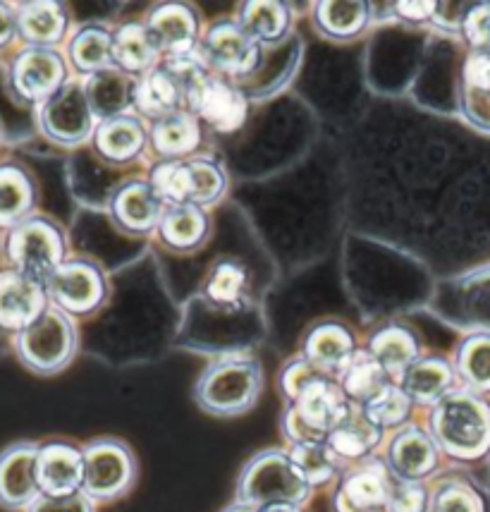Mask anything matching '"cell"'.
Listing matches in <instances>:
<instances>
[{"label": "cell", "mask_w": 490, "mask_h": 512, "mask_svg": "<svg viewBox=\"0 0 490 512\" xmlns=\"http://www.w3.org/2000/svg\"><path fill=\"white\" fill-rule=\"evenodd\" d=\"M409 410H412V398L397 386L383 388L376 398L366 402V414L376 426L402 424L409 417Z\"/></svg>", "instance_id": "obj_39"}, {"label": "cell", "mask_w": 490, "mask_h": 512, "mask_svg": "<svg viewBox=\"0 0 490 512\" xmlns=\"http://www.w3.org/2000/svg\"><path fill=\"white\" fill-rule=\"evenodd\" d=\"M464 34L476 51H490V3L474 5L464 17Z\"/></svg>", "instance_id": "obj_42"}, {"label": "cell", "mask_w": 490, "mask_h": 512, "mask_svg": "<svg viewBox=\"0 0 490 512\" xmlns=\"http://www.w3.org/2000/svg\"><path fill=\"white\" fill-rule=\"evenodd\" d=\"M318 27L323 32L345 39V36L359 34L369 22V8L364 3H323L316 8Z\"/></svg>", "instance_id": "obj_37"}, {"label": "cell", "mask_w": 490, "mask_h": 512, "mask_svg": "<svg viewBox=\"0 0 490 512\" xmlns=\"http://www.w3.org/2000/svg\"><path fill=\"white\" fill-rule=\"evenodd\" d=\"M151 185L165 204L201 209L223 194L225 175L223 168L211 158L189 156L158 163L151 173Z\"/></svg>", "instance_id": "obj_2"}, {"label": "cell", "mask_w": 490, "mask_h": 512, "mask_svg": "<svg viewBox=\"0 0 490 512\" xmlns=\"http://www.w3.org/2000/svg\"><path fill=\"white\" fill-rule=\"evenodd\" d=\"M63 77V60L44 48L24 53L15 65V84L27 99H51L63 84Z\"/></svg>", "instance_id": "obj_20"}, {"label": "cell", "mask_w": 490, "mask_h": 512, "mask_svg": "<svg viewBox=\"0 0 490 512\" xmlns=\"http://www.w3.org/2000/svg\"><path fill=\"white\" fill-rule=\"evenodd\" d=\"M242 29L256 41H278L287 32L290 10L280 3H249L240 15Z\"/></svg>", "instance_id": "obj_34"}, {"label": "cell", "mask_w": 490, "mask_h": 512, "mask_svg": "<svg viewBox=\"0 0 490 512\" xmlns=\"http://www.w3.org/2000/svg\"><path fill=\"white\" fill-rule=\"evenodd\" d=\"M153 149L158 154L175 161V158H189L201 142V130L194 113H173L153 123L151 130Z\"/></svg>", "instance_id": "obj_25"}, {"label": "cell", "mask_w": 490, "mask_h": 512, "mask_svg": "<svg viewBox=\"0 0 490 512\" xmlns=\"http://www.w3.org/2000/svg\"><path fill=\"white\" fill-rule=\"evenodd\" d=\"M433 512H486V501L474 486L464 481H447L436 493Z\"/></svg>", "instance_id": "obj_41"}, {"label": "cell", "mask_w": 490, "mask_h": 512, "mask_svg": "<svg viewBox=\"0 0 490 512\" xmlns=\"http://www.w3.org/2000/svg\"><path fill=\"white\" fill-rule=\"evenodd\" d=\"M306 496L309 484L292 465L290 455L283 453H263L251 460L240 481V501L244 505H297Z\"/></svg>", "instance_id": "obj_4"}, {"label": "cell", "mask_w": 490, "mask_h": 512, "mask_svg": "<svg viewBox=\"0 0 490 512\" xmlns=\"http://www.w3.org/2000/svg\"><path fill=\"white\" fill-rule=\"evenodd\" d=\"M201 56L208 67L228 75H244L259 65V41L244 32L240 22H218L208 29Z\"/></svg>", "instance_id": "obj_9"}, {"label": "cell", "mask_w": 490, "mask_h": 512, "mask_svg": "<svg viewBox=\"0 0 490 512\" xmlns=\"http://www.w3.org/2000/svg\"><path fill=\"white\" fill-rule=\"evenodd\" d=\"M161 237L165 245L175 249H194L204 242L208 221L199 206H173L163 213Z\"/></svg>", "instance_id": "obj_30"}, {"label": "cell", "mask_w": 490, "mask_h": 512, "mask_svg": "<svg viewBox=\"0 0 490 512\" xmlns=\"http://www.w3.org/2000/svg\"><path fill=\"white\" fill-rule=\"evenodd\" d=\"M70 56L82 72L110 70L113 65V36L101 27H87L75 36L70 46Z\"/></svg>", "instance_id": "obj_32"}, {"label": "cell", "mask_w": 490, "mask_h": 512, "mask_svg": "<svg viewBox=\"0 0 490 512\" xmlns=\"http://www.w3.org/2000/svg\"><path fill=\"white\" fill-rule=\"evenodd\" d=\"M457 371L471 393H490V335H471L459 347Z\"/></svg>", "instance_id": "obj_33"}, {"label": "cell", "mask_w": 490, "mask_h": 512, "mask_svg": "<svg viewBox=\"0 0 490 512\" xmlns=\"http://www.w3.org/2000/svg\"><path fill=\"white\" fill-rule=\"evenodd\" d=\"M146 132L142 123L132 115H115L103 120L96 130V146L108 161L125 163L142 151Z\"/></svg>", "instance_id": "obj_27"}, {"label": "cell", "mask_w": 490, "mask_h": 512, "mask_svg": "<svg viewBox=\"0 0 490 512\" xmlns=\"http://www.w3.org/2000/svg\"><path fill=\"white\" fill-rule=\"evenodd\" d=\"M163 204L151 182H130L115 194L113 216L130 233H149L163 221Z\"/></svg>", "instance_id": "obj_18"}, {"label": "cell", "mask_w": 490, "mask_h": 512, "mask_svg": "<svg viewBox=\"0 0 490 512\" xmlns=\"http://www.w3.org/2000/svg\"><path fill=\"white\" fill-rule=\"evenodd\" d=\"M132 457L120 443L98 441L84 450V493L89 498H113L130 486Z\"/></svg>", "instance_id": "obj_8"}, {"label": "cell", "mask_w": 490, "mask_h": 512, "mask_svg": "<svg viewBox=\"0 0 490 512\" xmlns=\"http://www.w3.org/2000/svg\"><path fill=\"white\" fill-rule=\"evenodd\" d=\"M428 503V496L424 486L416 481H404V484L392 486L388 512H424Z\"/></svg>", "instance_id": "obj_43"}, {"label": "cell", "mask_w": 490, "mask_h": 512, "mask_svg": "<svg viewBox=\"0 0 490 512\" xmlns=\"http://www.w3.org/2000/svg\"><path fill=\"white\" fill-rule=\"evenodd\" d=\"M290 460L309 486L323 484V481H328L335 474V469H338V455L330 450L326 441L297 443L290 453Z\"/></svg>", "instance_id": "obj_36"}, {"label": "cell", "mask_w": 490, "mask_h": 512, "mask_svg": "<svg viewBox=\"0 0 490 512\" xmlns=\"http://www.w3.org/2000/svg\"><path fill=\"white\" fill-rule=\"evenodd\" d=\"M455 371L445 359L428 357L416 362L404 371V393L416 402H440L450 393Z\"/></svg>", "instance_id": "obj_28"}, {"label": "cell", "mask_w": 490, "mask_h": 512, "mask_svg": "<svg viewBox=\"0 0 490 512\" xmlns=\"http://www.w3.org/2000/svg\"><path fill=\"white\" fill-rule=\"evenodd\" d=\"M39 448L15 446L0 455V503L8 508L32 505L41 496L36 484Z\"/></svg>", "instance_id": "obj_14"}, {"label": "cell", "mask_w": 490, "mask_h": 512, "mask_svg": "<svg viewBox=\"0 0 490 512\" xmlns=\"http://www.w3.org/2000/svg\"><path fill=\"white\" fill-rule=\"evenodd\" d=\"M75 333L58 309H46L20 335V355L36 371H55L70 362Z\"/></svg>", "instance_id": "obj_6"}, {"label": "cell", "mask_w": 490, "mask_h": 512, "mask_svg": "<svg viewBox=\"0 0 490 512\" xmlns=\"http://www.w3.org/2000/svg\"><path fill=\"white\" fill-rule=\"evenodd\" d=\"M158 56L161 48L144 24H125L113 34V63L125 75H137V72L146 75L153 70Z\"/></svg>", "instance_id": "obj_22"}, {"label": "cell", "mask_w": 490, "mask_h": 512, "mask_svg": "<svg viewBox=\"0 0 490 512\" xmlns=\"http://www.w3.org/2000/svg\"><path fill=\"white\" fill-rule=\"evenodd\" d=\"M29 512H94L87 493L72 496H39L29 505Z\"/></svg>", "instance_id": "obj_44"}, {"label": "cell", "mask_w": 490, "mask_h": 512, "mask_svg": "<svg viewBox=\"0 0 490 512\" xmlns=\"http://www.w3.org/2000/svg\"><path fill=\"white\" fill-rule=\"evenodd\" d=\"M44 312V292L36 280L24 273H0V326L24 331Z\"/></svg>", "instance_id": "obj_15"}, {"label": "cell", "mask_w": 490, "mask_h": 512, "mask_svg": "<svg viewBox=\"0 0 490 512\" xmlns=\"http://www.w3.org/2000/svg\"><path fill=\"white\" fill-rule=\"evenodd\" d=\"M149 32L161 51L168 56H180V53L194 51V39H196V15L187 5H161L151 12L149 17Z\"/></svg>", "instance_id": "obj_19"}, {"label": "cell", "mask_w": 490, "mask_h": 512, "mask_svg": "<svg viewBox=\"0 0 490 512\" xmlns=\"http://www.w3.org/2000/svg\"><path fill=\"white\" fill-rule=\"evenodd\" d=\"M134 106L139 113L149 115L153 120L168 118V115L180 113L182 106H189V96L168 67H153L151 72L139 79L134 87Z\"/></svg>", "instance_id": "obj_17"}, {"label": "cell", "mask_w": 490, "mask_h": 512, "mask_svg": "<svg viewBox=\"0 0 490 512\" xmlns=\"http://www.w3.org/2000/svg\"><path fill=\"white\" fill-rule=\"evenodd\" d=\"M48 288H51V295L58 302V307L75 314L96 309L103 295H106V283H103L101 271L96 266L84 264V261L60 266L48 278Z\"/></svg>", "instance_id": "obj_11"}, {"label": "cell", "mask_w": 490, "mask_h": 512, "mask_svg": "<svg viewBox=\"0 0 490 512\" xmlns=\"http://www.w3.org/2000/svg\"><path fill=\"white\" fill-rule=\"evenodd\" d=\"M436 12L431 3H402L397 5V15L404 17V20H412V22H421L428 20V17Z\"/></svg>", "instance_id": "obj_47"}, {"label": "cell", "mask_w": 490, "mask_h": 512, "mask_svg": "<svg viewBox=\"0 0 490 512\" xmlns=\"http://www.w3.org/2000/svg\"><path fill=\"white\" fill-rule=\"evenodd\" d=\"M378 441H381V426L371 422L366 410L361 412L359 407H352L326 443L338 457L359 460V457L369 455L378 446Z\"/></svg>", "instance_id": "obj_26"}, {"label": "cell", "mask_w": 490, "mask_h": 512, "mask_svg": "<svg viewBox=\"0 0 490 512\" xmlns=\"http://www.w3.org/2000/svg\"><path fill=\"white\" fill-rule=\"evenodd\" d=\"M316 376H321V371H318L316 367H311V364L306 362V359L292 362L290 367L283 371V388H285V393L294 400L299 393H302V388L306 386V383L314 381Z\"/></svg>", "instance_id": "obj_45"}, {"label": "cell", "mask_w": 490, "mask_h": 512, "mask_svg": "<svg viewBox=\"0 0 490 512\" xmlns=\"http://www.w3.org/2000/svg\"><path fill=\"white\" fill-rule=\"evenodd\" d=\"M349 402L342 386L326 376H316L306 383L302 393L294 398V407L287 414V434L297 443L328 441V436L338 429V424L347 417Z\"/></svg>", "instance_id": "obj_3"}, {"label": "cell", "mask_w": 490, "mask_h": 512, "mask_svg": "<svg viewBox=\"0 0 490 512\" xmlns=\"http://www.w3.org/2000/svg\"><path fill=\"white\" fill-rule=\"evenodd\" d=\"M247 292V271L237 261H220L206 283V297L220 307H235Z\"/></svg>", "instance_id": "obj_38"}, {"label": "cell", "mask_w": 490, "mask_h": 512, "mask_svg": "<svg viewBox=\"0 0 490 512\" xmlns=\"http://www.w3.org/2000/svg\"><path fill=\"white\" fill-rule=\"evenodd\" d=\"M392 484L381 465H366L347 474L338 491V512H378L388 508Z\"/></svg>", "instance_id": "obj_16"}, {"label": "cell", "mask_w": 490, "mask_h": 512, "mask_svg": "<svg viewBox=\"0 0 490 512\" xmlns=\"http://www.w3.org/2000/svg\"><path fill=\"white\" fill-rule=\"evenodd\" d=\"M390 465L397 477L419 481L438 465L436 441L419 429H404L390 446Z\"/></svg>", "instance_id": "obj_21"}, {"label": "cell", "mask_w": 490, "mask_h": 512, "mask_svg": "<svg viewBox=\"0 0 490 512\" xmlns=\"http://www.w3.org/2000/svg\"><path fill=\"white\" fill-rule=\"evenodd\" d=\"M12 32H15V17L5 5H0V44H5Z\"/></svg>", "instance_id": "obj_48"}, {"label": "cell", "mask_w": 490, "mask_h": 512, "mask_svg": "<svg viewBox=\"0 0 490 512\" xmlns=\"http://www.w3.org/2000/svg\"><path fill=\"white\" fill-rule=\"evenodd\" d=\"M134 87L137 84L132 82L130 75H125L122 70H103L91 75L87 84V99L91 103V111H94V118L108 120L115 118V115H125L127 106L134 103Z\"/></svg>", "instance_id": "obj_23"}, {"label": "cell", "mask_w": 490, "mask_h": 512, "mask_svg": "<svg viewBox=\"0 0 490 512\" xmlns=\"http://www.w3.org/2000/svg\"><path fill=\"white\" fill-rule=\"evenodd\" d=\"M259 512H299V508H297V505L280 503V505H268V508H261Z\"/></svg>", "instance_id": "obj_49"}, {"label": "cell", "mask_w": 490, "mask_h": 512, "mask_svg": "<svg viewBox=\"0 0 490 512\" xmlns=\"http://www.w3.org/2000/svg\"><path fill=\"white\" fill-rule=\"evenodd\" d=\"M192 111L220 132L237 130L247 118V99L228 79L208 77L192 99Z\"/></svg>", "instance_id": "obj_13"}, {"label": "cell", "mask_w": 490, "mask_h": 512, "mask_svg": "<svg viewBox=\"0 0 490 512\" xmlns=\"http://www.w3.org/2000/svg\"><path fill=\"white\" fill-rule=\"evenodd\" d=\"M340 386L349 398L369 402L383 388L390 386L388 371L381 367V362L371 352H354L345 367L340 369Z\"/></svg>", "instance_id": "obj_29"}, {"label": "cell", "mask_w": 490, "mask_h": 512, "mask_svg": "<svg viewBox=\"0 0 490 512\" xmlns=\"http://www.w3.org/2000/svg\"><path fill=\"white\" fill-rule=\"evenodd\" d=\"M371 355L381 362V367L392 374H404L419 357V345H416L414 335L404 328H383L373 335L371 340Z\"/></svg>", "instance_id": "obj_31"}, {"label": "cell", "mask_w": 490, "mask_h": 512, "mask_svg": "<svg viewBox=\"0 0 490 512\" xmlns=\"http://www.w3.org/2000/svg\"><path fill=\"white\" fill-rule=\"evenodd\" d=\"M232 512H247V510H232Z\"/></svg>", "instance_id": "obj_50"}, {"label": "cell", "mask_w": 490, "mask_h": 512, "mask_svg": "<svg viewBox=\"0 0 490 512\" xmlns=\"http://www.w3.org/2000/svg\"><path fill=\"white\" fill-rule=\"evenodd\" d=\"M306 362L316 367L321 374L326 371H338L345 367L347 359L354 355V340L347 333V328L338 323H323L309 333L304 345Z\"/></svg>", "instance_id": "obj_24"}, {"label": "cell", "mask_w": 490, "mask_h": 512, "mask_svg": "<svg viewBox=\"0 0 490 512\" xmlns=\"http://www.w3.org/2000/svg\"><path fill=\"white\" fill-rule=\"evenodd\" d=\"M436 446L457 460H479L490 453V402L471 390L447 393L431 414Z\"/></svg>", "instance_id": "obj_1"}, {"label": "cell", "mask_w": 490, "mask_h": 512, "mask_svg": "<svg viewBox=\"0 0 490 512\" xmlns=\"http://www.w3.org/2000/svg\"><path fill=\"white\" fill-rule=\"evenodd\" d=\"M36 484L41 496H72L84 484V453L67 443H48L36 455Z\"/></svg>", "instance_id": "obj_12"}, {"label": "cell", "mask_w": 490, "mask_h": 512, "mask_svg": "<svg viewBox=\"0 0 490 512\" xmlns=\"http://www.w3.org/2000/svg\"><path fill=\"white\" fill-rule=\"evenodd\" d=\"M261 393V371L249 359H225L206 369L196 386L201 407L216 414L249 410Z\"/></svg>", "instance_id": "obj_5"}, {"label": "cell", "mask_w": 490, "mask_h": 512, "mask_svg": "<svg viewBox=\"0 0 490 512\" xmlns=\"http://www.w3.org/2000/svg\"><path fill=\"white\" fill-rule=\"evenodd\" d=\"M94 125V111L87 99V89L65 84L48 99L44 108V127L60 142H79L89 137Z\"/></svg>", "instance_id": "obj_10"}, {"label": "cell", "mask_w": 490, "mask_h": 512, "mask_svg": "<svg viewBox=\"0 0 490 512\" xmlns=\"http://www.w3.org/2000/svg\"><path fill=\"white\" fill-rule=\"evenodd\" d=\"M17 24L34 44H55L65 34V12L55 3H34L22 8Z\"/></svg>", "instance_id": "obj_35"}, {"label": "cell", "mask_w": 490, "mask_h": 512, "mask_svg": "<svg viewBox=\"0 0 490 512\" xmlns=\"http://www.w3.org/2000/svg\"><path fill=\"white\" fill-rule=\"evenodd\" d=\"M464 79L469 87L490 91V51L471 53L464 65Z\"/></svg>", "instance_id": "obj_46"}, {"label": "cell", "mask_w": 490, "mask_h": 512, "mask_svg": "<svg viewBox=\"0 0 490 512\" xmlns=\"http://www.w3.org/2000/svg\"><path fill=\"white\" fill-rule=\"evenodd\" d=\"M32 190L17 170H0V223H12L27 211Z\"/></svg>", "instance_id": "obj_40"}, {"label": "cell", "mask_w": 490, "mask_h": 512, "mask_svg": "<svg viewBox=\"0 0 490 512\" xmlns=\"http://www.w3.org/2000/svg\"><path fill=\"white\" fill-rule=\"evenodd\" d=\"M10 254L20 266V273L41 283L60 268L63 240H60L58 230L44 221L24 223L10 237Z\"/></svg>", "instance_id": "obj_7"}]
</instances>
